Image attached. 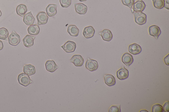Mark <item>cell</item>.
Returning <instances> with one entry per match:
<instances>
[{
	"label": "cell",
	"mask_w": 169,
	"mask_h": 112,
	"mask_svg": "<svg viewBox=\"0 0 169 112\" xmlns=\"http://www.w3.org/2000/svg\"><path fill=\"white\" fill-rule=\"evenodd\" d=\"M18 80L20 84L25 87L33 83V81L30 79L29 76L24 73H22L18 76Z\"/></svg>",
	"instance_id": "cell-1"
},
{
	"label": "cell",
	"mask_w": 169,
	"mask_h": 112,
	"mask_svg": "<svg viewBox=\"0 0 169 112\" xmlns=\"http://www.w3.org/2000/svg\"><path fill=\"white\" fill-rule=\"evenodd\" d=\"M8 39L9 44L14 46L17 45L20 41L19 35L15 31H13L9 35Z\"/></svg>",
	"instance_id": "cell-2"
},
{
	"label": "cell",
	"mask_w": 169,
	"mask_h": 112,
	"mask_svg": "<svg viewBox=\"0 0 169 112\" xmlns=\"http://www.w3.org/2000/svg\"><path fill=\"white\" fill-rule=\"evenodd\" d=\"M135 21L139 25L145 24L146 22V15L142 12H137L134 13Z\"/></svg>",
	"instance_id": "cell-3"
},
{
	"label": "cell",
	"mask_w": 169,
	"mask_h": 112,
	"mask_svg": "<svg viewBox=\"0 0 169 112\" xmlns=\"http://www.w3.org/2000/svg\"><path fill=\"white\" fill-rule=\"evenodd\" d=\"M85 67L87 69L93 72L98 69L99 64L96 60L88 58L85 64Z\"/></svg>",
	"instance_id": "cell-4"
},
{
	"label": "cell",
	"mask_w": 169,
	"mask_h": 112,
	"mask_svg": "<svg viewBox=\"0 0 169 112\" xmlns=\"http://www.w3.org/2000/svg\"><path fill=\"white\" fill-rule=\"evenodd\" d=\"M67 53H72L74 52L76 48V43L74 42L68 41L61 47Z\"/></svg>",
	"instance_id": "cell-5"
},
{
	"label": "cell",
	"mask_w": 169,
	"mask_h": 112,
	"mask_svg": "<svg viewBox=\"0 0 169 112\" xmlns=\"http://www.w3.org/2000/svg\"><path fill=\"white\" fill-rule=\"evenodd\" d=\"M84 59L81 55H75L73 56L69 62L73 63L75 67H81L83 64Z\"/></svg>",
	"instance_id": "cell-6"
},
{
	"label": "cell",
	"mask_w": 169,
	"mask_h": 112,
	"mask_svg": "<svg viewBox=\"0 0 169 112\" xmlns=\"http://www.w3.org/2000/svg\"><path fill=\"white\" fill-rule=\"evenodd\" d=\"M149 33L150 35L158 39L161 33V31L159 27L153 25L149 27Z\"/></svg>",
	"instance_id": "cell-7"
},
{
	"label": "cell",
	"mask_w": 169,
	"mask_h": 112,
	"mask_svg": "<svg viewBox=\"0 0 169 112\" xmlns=\"http://www.w3.org/2000/svg\"><path fill=\"white\" fill-rule=\"evenodd\" d=\"M37 18L38 25H44L47 23L49 17L47 13L41 12L37 15Z\"/></svg>",
	"instance_id": "cell-8"
},
{
	"label": "cell",
	"mask_w": 169,
	"mask_h": 112,
	"mask_svg": "<svg viewBox=\"0 0 169 112\" xmlns=\"http://www.w3.org/2000/svg\"><path fill=\"white\" fill-rule=\"evenodd\" d=\"M129 75L128 70L124 67L119 70L117 72V77L120 80L127 79Z\"/></svg>",
	"instance_id": "cell-9"
},
{
	"label": "cell",
	"mask_w": 169,
	"mask_h": 112,
	"mask_svg": "<svg viewBox=\"0 0 169 112\" xmlns=\"http://www.w3.org/2000/svg\"><path fill=\"white\" fill-rule=\"evenodd\" d=\"M46 69L48 72L52 73L59 68L53 60H48L45 63Z\"/></svg>",
	"instance_id": "cell-10"
},
{
	"label": "cell",
	"mask_w": 169,
	"mask_h": 112,
	"mask_svg": "<svg viewBox=\"0 0 169 112\" xmlns=\"http://www.w3.org/2000/svg\"><path fill=\"white\" fill-rule=\"evenodd\" d=\"M146 7L145 3L142 0H138L133 5V9L134 11L137 12H142Z\"/></svg>",
	"instance_id": "cell-11"
},
{
	"label": "cell",
	"mask_w": 169,
	"mask_h": 112,
	"mask_svg": "<svg viewBox=\"0 0 169 112\" xmlns=\"http://www.w3.org/2000/svg\"><path fill=\"white\" fill-rule=\"evenodd\" d=\"M122 60V62L128 67H129L134 62L132 55L128 53H126L123 55Z\"/></svg>",
	"instance_id": "cell-12"
},
{
	"label": "cell",
	"mask_w": 169,
	"mask_h": 112,
	"mask_svg": "<svg viewBox=\"0 0 169 112\" xmlns=\"http://www.w3.org/2000/svg\"><path fill=\"white\" fill-rule=\"evenodd\" d=\"M99 34L101 35L102 39L107 42L110 41L113 37L111 31L109 29H104L100 32Z\"/></svg>",
	"instance_id": "cell-13"
},
{
	"label": "cell",
	"mask_w": 169,
	"mask_h": 112,
	"mask_svg": "<svg viewBox=\"0 0 169 112\" xmlns=\"http://www.w3.org/2000/svg\"><path fill=\"white\" fill-rule=\"evenodd\" d=\"M74 6L76 12L80 15L85 14L87 12V6L83 3L75 4Z\"/></svg>",
	"instance_id": "cell-14"
},
{
	"label": "cell",
	"mask_w": 169,
	"mask_h": 112,
	"mask_svg": "<svg viewBox=\"0 0 169 112\" xmlns=\"http://www.w3.org/2000/svg\"><path fill=\"white\" fill-rule=\"evenodd\" d=\"M35 37L30 35H27L23 39V44L25 47L30 48L34 44Z\"/></svg>",
	"instance_id": "cell-15"
},
{
	"label": "cell",
	"mask_w": 169,
	"mask_h": 112,
	"mask_svg": "<svg viewBox=\"0 0 169 112\" xmlns=\"http://www.w3.org/2000/svg\"><path fill=\"white\" fill-rule=\"evenodd\" d=\"M35 20L32 12L30 11L24 15L23 18V22L28 26H30L33 24Z\"/></svg>",
	"instance_id": "cell-16"
},
{
	"label": "cell",
	"mask_w": 169,
	"mask_h": 112,
	"mask_svg": "<svg viewBox=\"0 0 169 112\" xmlns=\"http://www.w3.org/2000/svg\"><path fill=\"white\" fill-rule=\"evenodd\" d=\"M57 5L50 4L46 8L47 14L50 17H53L57 14Z\"/></svg>",
	"instance_id": "cell-17"
},
{
	"label": "cell",
	"mask_w": 169,
	"mask_h": 112,
	"mask_svg": "<svg viewBox=\"0 0 169 112\" xmlns=\"http://www.w3.org/2000/svg\"><path fill=\"white\" fill-rule=\"evenodd\" d=\"M129 51L130 53L135 55L140 54L142 49L140 45L134 43L129 45Z\"/></svg>",
	"instance_id": "cell-18"
},
{
	"label": "cell",
	"mask_w": 169,
	"mask_h": 112,
	"mask_svg": "<svg viewBox=\"0 0 169 112\" xmlns=\"http://www.w3.org/2000/svg\"><path fill=\"white\" fill-rule=\"evenodd\" d=\"M95 32V29L93 27L90 26L86 27L84 28L83 35L85 38L89 39L94 36Z\"/></svg>",
	"instance_id": "cell-19"
},
{
	"label": "cell",
	"mask_w": 169,
	"mask_h": 112,
	"mask_svg": "<svg viewBox=\"0 0 169 112\" xmlns=\"http://www.w3.org/2000/svg\"><path fill=\"white\" fill-rule=\"evenodd\" d=\"M23 72L25 74L29 76L33 75L36 73L35 67L32 64L25 65L24 67Z\"/></svg>",
	"instance_id": "cell-20"
},
{
	"label": "cell",
	"mask_w": 169,
	"mask_h": 112,
	"mask_svg": "<svg viewBox=\"0 0 169 112\" xmlns=\"http://www.w3.org/2000/svg\"><path fill=\"white\" fill-rule=\"evenodd\" d=\"M104 79L105 84L109 86H113L116 84L115 78L114 76L112 75H105V76Z\"/></svg>",
	"instance_id": "cell-21"
},
{
	"label": "cell",
	"mask_w": 169,
	"mask_h": 112,
	"mask_svg": "<svg viewBox=\"0 0 169 112\" xmlns=\"http://www.w3.org/2000/svg\"><path fill=\"white\" fill-rule=\"evenodd\" d=\"M79 31V29L75 25H70L68 27V32L71 36L73 37L78 36Z\"/></svg>",
	"instance_id": "cell-22"
},
{
	"label": "cell",
	"mask_w": 169,
	"mask_h": 112,
	"mask_svg": "<svg viewBox=\"0 0 169 112\" xmlns=\"http://www.w3.org/2000/svg\"><path fill=\"white\" fill-rule=\"evenodd\" d=\"M27 8L25 5L21 4L17 6L16 9L17 14L19 16L23 17L27 11Z\"/></svg>",
	"instance_id": "cell-23"
},
{
	"label": "cell",
	"mask_w": 169,
	"mask_h": 112,
	"mask_svg": "<svg viewBox=\"0 0 169 112\" xmlns=\"http://www.w3.org/2000/svg\"><path fill=\"white\" fill-rule=\"evenodd\" d=\"M29 34L30 35H37L40 32V28L37 25H30L28 29Z\"/></svg>",
	"instance_id": "cell-24"
},
{
	"label": "cell",
	"mask_w": 169,
	"mask_h": 112,
	"mask_svg": "<svg viewBox=\"0 0 169 112\" xmlns=\"http://www.w3.org/2000/svg\"><path fill=\"white\" fill-rule=\"evenodd\" d=\"M9 33L7 29L5 28H0V39L8 40Z\"/></svg>",
	"instance_id": "cell-25"
},
{
	"label": "cell",
	"mask_w": 169,
	"mask_h": 112,
	"mask_svg": "<svg viewBox=\"0 0 169 112\" xmlns=\"http://www.w3.org/2000/svg\"><path fill=\"white\" fill-rule=\"evenodd\" d=\"M153 6L158 9H161L164 6V0H152Z\"/></svg>",
	"instance_id": "cell-26"
},
{
	"label": "cell",
	"mask_w": 169,
	"mask_h": 112,
	"mask_svg": "<svg viewBox=\"0 0 169 112\" xmlns=\"http://www.w3.org/2000/svg\"><path fill=\"white\" fill-rule=\"evenodd\" d=\"M152 112H163V107L160 104H157L152 106Z\"/></svg>",
	"instance_id": "cell-27"
},
{
	"label": "cell",
	"mask_w": 169,
	"mask_h": 112,
	"mask_svg": "<svg viewBox=\"0 0 169 112\" xmlns=\"http://www.w3.org/2000/svg\"><path fill=\"white\" fill-rule=\"evenodd\" d=\"M122 2L123 4L131 9L135 1V0H122Z\"/></svg>",
	"instance_id": "cell-28"
},
{
	"label": "cell",
	"mask_w": 169,
	"mask_h": 112,
	"mask_svg": "<svg viewBox=\"0 0 169 112\" xmlns=\"http://www.w3.org/2000/svg\"><path fill=\"white\" fill-rule=\"evenodd\" d=\"M60 3L61 6L63 8H68L71 5V0H60Z\"/></svg>",
	"instance_id": "cell-29"
},
{
	"label": "cell",
	"mask_w": 169,
	"mask_h": 112,
	"mask_svg": "<svg viewBox=\"0 0 169 112\" xmlns=\"http://www.w3.org/2000/svg\"><path fill=\"white\" fill-rule=\"evenodd\" d=\"M109 112H121V105L113 106L109 110Z\"/></svg>",
	"instance_id": "cell-30"
},
{
	"label": "cell",
	"mask_w": 169,
	"mask_h": 112,
	"mask_svg": "<svg viewBox=\"0 0 169 112\" xmlns=\"http://www.w3.org/2000/svg\"><path fill=\"white\" fill-rule=\"evenodd\" d=\"M163 108L164 112H169V102L168 101L166 102L164 105Z\"/></svg>",
	"instance_id": "cell-31"
},
{
	"label": "cell",
	"mask_w": 169,
	"mask_h": 112,
	"mask_svg": "<svg viewBox=\"0 0 169 112\" xmlns=\"http://www.w3.org/2000/svg\"><path fill=\"white\" fill-rule=\"evenodd\" d=\"M169 54H168L167 55L164 59V61L165 63L168 66L169 65Z\"/></svg>",
	"instance_id": "cell-32"
},
{
	"label": "cell",
	"mask_w": 169,
	"mask_h": 112,
	"mask_svg": "<svg viewBox=\"0 0 169 112\" xmlns=\"http://www.w3.org/2000/svg\"><path fill=\"white\" fill-rule=\"evenodd\" d=\"M169 0H164V6L165 8L167 10L169 9Z\"/></svg>",
	"instance_id": "cell-33"
},
{
	"label": "cell",
	"mask_w": 169,
	"mask_h": 112,
	"mask_svg": "<svg viewBox=\"0 0 169 112\" xmlns=\"http://www.w3.org/2000/svg\"><path fill=\"white\" fill-rule=\"evenodd\" d=\"M3 48V45L2 41L0 40V51L2 50Z\"/></svg>",
	"instance_id": "cell-34"
},
{
	"label": "cell",
	"mask_w": 169,
	"mask_h": 112,
	"mask_svg": "<svg viewBox=\"0 0 169 112\" xmlns=\"http://www.w3.org/2000/svg\"><path fill=\"white\" fill-rule=\"evenodd\" d=\"M146 111L148 112V111L146 110H143L140 111V112H146Z\"/></svg>",
	"instance_id": "cell-35"
},
{
	"label": "cell",
	"mask_w": 169,
	"mask_h": 112,
	"mask_svg": "<svg viewBox=\"0 0 169 112\" xmlns=\"http://www.w3.org/2000/svg\"><path fill=\"white\" fill-rule=\"evenodd\" d=\"M79 1L81 2H84L86 1L87 0H79Z\"/></svg>",
	"instance_id": "cell-36"
},
{
	"label": "cell",
	"mask_w": 169,
	"mask_h": 112,
	"mask_svg": "<svg viewBox=\"0 0 169 112\" xmlns=\"http://www.w3.org/2000/svg\"><path fill=\"white\" fill-rule=\"evenodd\" d=\"M2 13L1 11V10H0V17H1L2 16Z\"/></svg>",
	"instance_id": "cell-37"
}]
</instances>
